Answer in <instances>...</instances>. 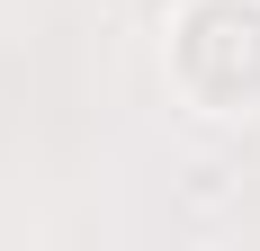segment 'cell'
<instances>
[{
	"instance_id": "cell-1",
	"label": "cell",
	"mask_w": 260,
	"mask_h": 251,
	"mask_svg": "<svg viewBox=\"0 0 260 251\" xmlns=\"http://www.w3.org/2000/svg\"><path fill=\"white\" fill-rule=\"evenodd\" d=\"M161 63L198 117H260V0H180Z\"/></svg>"
}]
</instances>
